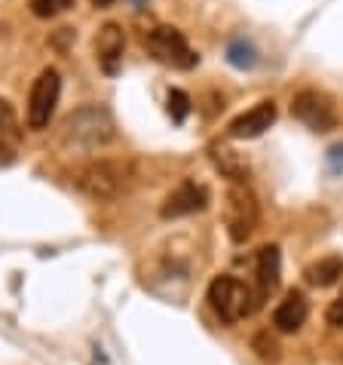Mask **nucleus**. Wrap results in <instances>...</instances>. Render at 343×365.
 Wrapping results in <instances>:
<instances>
[{"instance_id":"1","label":"nucleus","mask_w":343,"mask_h":365,"mask_svg":"<svg viewBox=\"0 0 343 365\" xmlns=\"http://www.w3.org/2000/svg\"><path fill=\"white\" fill-rule=\"evenodd\" d=\"M114 138V117L105 105H83L62 120L58 126V145L70 154H86V150H98Z\"/></svg>"},{"instance_id":"2","label":"nucleus","mask_w":343,"mask_h":365,"mask_svg":"<svg viewBox=\"0 0 343 365\" xmlns=\"http://www.w3.org/2000/svg\"><path fill=\"white\" fill-rule=\"evenodd\" d=\"M132 181V163L129 160H95L74 175V185L93 200H114Z\"/></svg>"},{"instance_id":"3","label":"nucleus","mask_w":343,"mask_h":365,"mask_svg":"<svg viewBox=\"0 0 343 365\" xmlns=\"http://www.w3.org/2000/svg\"><path fill=\"white\" fill-rule=\"evenodd\" d=\"M206 301H209V307L221 317V322H227V326H233V322L246 319L248 313L258 307V301H255V295H251V289L242 279L230 277V273H221V277H215V279L209 282Z\"/></svg>"},{"instance_id":"4","label":"nucleus","mask_w":343,"mask_h":365,"mask_svg":"<svg viewBox=\"0 0 343 365\" xmlns=\"http://www.w3.org/2000/svg\"><path fill=\"white\" fill-rule=\"evenodd\" d=\"M144 43H147V49H150V56H154L157 62H163V65L190 71V68H196V62H199V56L194 53V49H190L187 37L181 34L178 28L159 25V28H154V31L144 37Z\"/></svg>"},{"instance_id":"5","label":"nucleus","mask_w":343,"mask_h":365,"mask_svg":"<svg viewBox=\"0 0 343 365\" xmlns=\"http://www.w3.org/2000/svg\"><path fill=\"white\" fill-rule=\"evenodd\" d=\"M260 209H258V197L251 194V187L246 181H233L227 190V227L233 242H246L258 227Z\"/></svg>"},{"instance_id":"6","label":"nucleus","mask_w":343,"mask_h":365,"mask_svg":"<svg viewBox=\"0 0 343 365\" xmlns=\"http://www.w3.org/2000/svg\"><path fill=\"white\" fill-rule=\"evenodd\" d=\"M58 93H62V77L56 68H43L40 77L31 86V98H28V126L31 129H46L49 120L56 114Z\"/></svg>"},{"instance_id":"7","label":"nucleus","mask_w":343,"mask_h":365,"mask_svg":"<svg viewBox=\"0 0 343 365\" xmlns=\"http://www.w3.org/2000/svg\"><path fill=\"white\" fill-rule=\"evenodd\" d=\"M291 114H295L300 123L310 126L312 133H331L337 126V110L334 101L319 89H300L291 101Z\"/></svg>"},{"instance_id":"8","label":"nucleus","mask_w":343,"mask_h":365,"mask_svg":"<svg viewBox=\"0 0 343 365\" xmlns=\"http://www.w3.org/2000/svg\"><path fill=\"white\" fill-rule=\"evenodd\" d=\"M209 206V190L196 181H181V185L172 190L166 197L159 215L163 218H184V215H194V212H203Z\"/></svg>"},{"instance_id":"9","label":"nucleus","mask_w":343,"mask_h":365,"mask_svg":"<svg viewBox=\"0 0 343 365\" xmlns=\"http://www.w3.org/2000/svg\"><path fill=\"white\" fill-rule=\"evenodd\" d=\"M273 123H276V105L273 101H260V105L246 110V114H239L233 123L227 126V133H230V138H258Z\"/></svg>"},{"instance_id":"10","label":"nucleus","mask_w":343,"mask_h":365,"mask_svg":"<svg viewBox=\"0 0 343 365\" xmlns=\"http://www.w3.org/2000/svg\"><path fill=\"white\" fill-rule=\"evenodd\" d=\"M123 49H126V34L117 22L102 25V31L95 37V56L98 65L105 68V74H117L120 62H123Z\"/></svg>"},{"instance_id":"11","label":"nucleus","mask_w":343,"mask_h":365,"mask_svg":"<svg viewBox=\"0 0 343 365\" xmlns=\"http://www.w3.org/2000/svg\"><path fill=\"white\" fill-rule=\"evenodd\" d=\"M255 277H258V295H255V301L260 304L267 295H273V292L279 289V279H282L279 246H260L258 261H255Z\"/></svg>"},{"instance_id":"12","label":"nucleus","mask_w":343,"mask_h":365,"mask_svg":"<svg viewBox=\"0 0 343 365\" xmlns=\"http://www.w3.org/2000/svg\"><path fill=\"white\" fill-rule=\"evenodd\" d=\"M307 313H310V304L304 298V292L291 289L288 295H285V301H282L279 307H276V313H273V326L279 331L291 334V331H297L307 322Z\"/></svg>"},{"instance_id":"13","label":"nucleus","mask_w":343,"mask_h":365,"mask_svg":"<svg viewBox=\"0 0 343 365\" xmlns=\"http://www.w3.org/2000/svg\"><path fill=\"white\" fill-rule=\"evenodd\" d=\"M19 141H22V129H19V117L6 98H0V157L13 160Z\"/></svg>"},{"instance_id":"14","label":"nucleus","mask_w":343,"mask_h":365,"mask_svg":"<svg viewBox=\"0 0 343 365\" xmlns=\"http://www.w3.org/2000/svg\"><path fill=\"white\" fill-rule=\"evenodd\" d=\"M340 277H343V258H337V255H328V258H322V261H316V264L307 267V279L319 289L334 286Z\"/></svg>"},{"instance_id":"15","label":"nucleus","mask_w":343,"mask_h":365,"mask_svg":"<svg viewBox=\"0 0 343 365\" xmlns=\"http://www.w3.org/2000/svg\"><path fill=\"white\" fill-rule=\"evenodd\" d=\"M227 62L233 68H239V71H251L258 65V53H255V46H251L246 37H236V40H230L227 43Z\"/></svg>"},{"instance_id":"16","label":"nucleus","mask_w":343,"mask_h":365,"mask_svg":"<svg viewBox=\"0 0 343 365\" xmlns=\"http://www.w3.org/2000/svg\"><path fill=\"white\" fill-rule=\"evenodd\" d=\"M169 114L175 123H184L190 114V96L184 89H169Z\"/></svg>"},{"instance_id":"17","label":"nucleus","mask_w":343,"mask_h":365,"mask_svg":"<svg viewBox=\"0 0 343 365\" xmlns=\"http://www.w3.org/2000/svg\"><path fill=\"white\" fill-rule=\"evenodd\" d=\"M70 4H74V0H31V13L37 19H53L58 13H65Z\"/></svg>"},{"instance_id":"18","label":"nucleus","mask_w":343,"mask_h":365,"mask_svg":"<svg viewBox=\"0 0 343 365\" xmlns=\"http://www.w3.org/2000/svg\"><path fill=\"white\" fill-rule=\"evenodd\" d=\"M251 347H255V353L264 362H276L279 359V344L270 338L267 331H260V334H255V341H251Z\"/></svg>"},{"instance_id":"19","label":"nucleus","mask_w":343,"mask_h":365,"mask_svg":"<svg viewBox=\"0 0 343 365\" xmlns=\"http://www.w3.org/2000/svg\"><path fill=\"white\" fill-rule=\"evenodd\" d=\"M325 319H328V326H331V329H340V326H343V298L331 301V307H328V313H325Z\"/></svg>"},{"instance_id":"20","label":"nucleus","mask_w":343,"mask_h":365,"mask_svg":"<svg viewBox=\"0 0 343 365\" xmlns=\"http://www.w3.org/2000/svg\"><path fill=\"white\" fill-rule=\"evenodd\" d=\"M328 166H331V172H340L343 169V145H334L328 150Z\"/></svg>"},{"instance_id":"21","label":"nucleus","mask_w":343,"mask_h":365,"mask_svg":"<svg viewBox=\"0 0 343 365\" xmlns=\"http://www.w3.org/2000/svg\"><path fill=\"white\" fill-rule=\"evenodd\" d=\"M114 0H93V6H98V9H105V6H110Z\"/></svg>"}]
</instances>
